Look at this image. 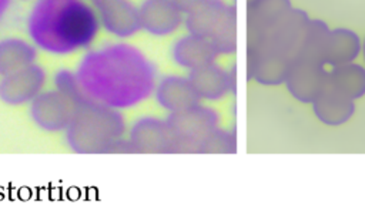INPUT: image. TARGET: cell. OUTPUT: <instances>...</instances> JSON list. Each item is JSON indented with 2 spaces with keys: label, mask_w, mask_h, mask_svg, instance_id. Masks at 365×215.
<instances>
[{
  "label": "cell",
  "mask_w": 365,
  "mask_h": 215,
  "mask_svg": "<svg viewBox=\"0 0 365 215\" xmlns=\"http://www.w3.org/2000/svg\"><path fill=\"white\" fill-rule=\"evenodd\" d=\"M141 30L155 37L170 36L184 23V13L173 0H143L138 6Z\"/></svg>",
  "instance_id": "5bb4252c"
},
{
  "label": "cell",
  "mask_w": 365,
  "mask_h": 215,
  "mask_svg": "<svg viewBox=\"0 0 365 215\" xmlns=\"http://www.w3.org/2000/svg\"><path fill=\"white\" fill-rule=\"evenodd\" d=\"M54 88H57L58 91L64 93L67 97H70L71 100H74L76 103L81 104L84 100H87L88 97L86 95V93L83 91L77 75L74 71L68 70V68H60L54 73Z\"/></svg>",
  "instance_id": "7402d4cb"
},
{
  "label": "cell",
  "mask_w": 365,
  "mask_h": 215,
  "mask_svg": "<svg viewBox=\"0 0 365 215\" xmlns=\"http://www.w3.org/2000/svg\"><path fill=\"white\" fill-rule=\"evenodd\" d=\"M218 56L220 53L211 41L192 33L177 38L171 47L173 61L188 71L217 61Z\"/></svg>",
  "instance_id": "2e32d148"
},
{
  "label": "cell",
  "mask_w": 365,
  "mask_h": 215,
  "mask_svg": "<svg viewBox=\"0 0 365 215\" xmlns=\"http://www.w3.org/2000/svg\"><path fill=\"white\" fill-rule=\"evenodd\" d=\"M328 85L355 101L365 95V67L355 61L331 67Z\"/></svg>",
  "instance_id": "ffe728a7"
},
{
  "label": "cell",
  "mask_w": 365,
  "mask_h": 215,
  "mask_svg": "<svg viewBox=\"0 0 365 215\" xmlns=\"http://www.w3.org/2000/svg\"><path fill=\"white\" fill-rule=\"evenodd\" d=\"M237 152V137L234 130L217 127L204 141L201 154H234Z\"/></svg>",
  "instance_id": "44dd1931"
},
{
  "label": "cell",
  "mask_w": 365,
  "mask_h": 215,
  "mask_svg": "<svg viewBox=\"0 0 365 215\" xmlns=\"http://www.w3.org/2000/svg\"><path fill=\"white\" fill-rule=\"evenodd\" d=\"M100 27L117 38H128L141 30L138 7L131 0H90Z\"/></svg>",
  "instance_id": "8fae6325"
},
{
  "label": "cell",
  "mask_w": 365,
  "mask_h": 215,
  "mask_svg": "<svg viewBox=\"0 0 365 215\" xmlns=\"http://www.w3.org/2000/svg\"><path fill=\"white\" fill-rule=\"evenodd\" d=\"M361 53L364 54V60H365V38L362 40V50H361Z\"/></svg>",
  "instance_id": "d4e9b609"
},
{
  "label": "cell",
  "mask_w": 365,
  "mask_h": 215,
  "mask_svg": "<svg viewBox=\"0 0 365 215\" xmlns=\"http://www.w3.org/2000/svg\"><path fill=\"white\" fill-rule=\"evenodd\" d=\"M361 50L362 40L354 30L345 27L329 28L322 51V61L327 67L352 63Z\"/></svg>",
  "instance_id": "e0dca14e"
},
{
  "label": "cell",
  "mask_w": 365,
  "mask_h": 215,
  "mask_svg": "<svg viewBox=\"0 0 365 215\" xmlns=\"http://www.w3.org/2000/svg\"><path fill=\"white\" fill-rule=\"evenodd\" d=\"M153 94L157 104L167 112L182 111L201 103L190 78L177 74L161 77L155 83Z\"/></svg>",
  "instance_id": "9a60e30c"
},
{
  "label": "cell",
  "mask_w": 365,
  "mask_h": 215,
  "mask_svg": "<svg viewBox=\"0 0 365 215\" xmlns=\"http://www.w3.org/2000/svg\"><path fill=\"white\" fill-rule=\"evenodd\" d=\"M188 33L207 38L220 54L237 50V10L224 0H204L184 16Z\"/></svg>",
  "instance_id": "277c9868"
},
{
  "label": "cell",
  "mask_w": 365,
  "mask_h": 215,
  "mask_svg": "<svg viewBox=\"0 0 365 215\" xmlns=\"http://www.w3.org/2000/svg\"><path fill=\"white\" fill-rule=\"evenodd\" d=\"M309 21L307 11L292 7L257 47L247 51H265L292 64L302 53Z\"/></svg>",
  "instance_id": "8992f818"
},
{
  "label": "cell",
  "mask_w": 365,
  "mask_h": 215,
  "mask_svg": "<svg viewBox=\"0 0 365 215\" xmlns=\"http://www.w3.org/2000/svg\"><path fill=\"white\" fill-rule=\"evenodd\" d=\"M291 9V0H257L248 4L247 48L257 47Z\"/></svg>",
  "instance_id": "7c38bea8"
},
{
  "label": "cell",
  "mask_w": 365,
  "mask_h": 215,
  "mask_svg": "<svg viewBox=\"0 0 365 215\" xmlns=\"http://www.w3.org/2000/svg\"><path fill=\"white\" fill-rule=\"evenodd\" d=\"M255 1H257V0H247V6H248V4H252V3H255Z\"/></svg>",
  "instance_id": "484cf974"
},
{
  "label": "cell",
  "mask_w": 365,
  "mask_h": 215,
  "mask_svg": "<svg viewBox=\"0 0 365 215\" xmlns=\"http://www.w3.org/2000/svg\"><path fill=\"white\" fill-rule=\"evenodd\" d=\"M187 77L201 100L215 101L235 93V65L227 70L214 61L190 70Z\"/></svg>",
  "instance_id": "4fadbf2b"
},
{
  "label": "cell",
  "mask_w": 365,
  "mask_h": 215,
  "mask_svg": "<svg viewBox=\"0 0 365 215\" xmlns=\"http://www.w3.org/2000/svg\"><path fill=\"white\" fill-rule=\"evenodd\" d=\"M125 132L121 110L87 98L77 107L64 131V141L76 154L131 152Z\"/></svg>",
  "instance_id": "3957f363"
},
{
  "label": "cell",
  "mask_w": 365,
  "mask_h": 215,
  "mask_svg": "<svg viewBox=\"0 0 365 215\" xmlns=\"http://www.w3.org/2000/svg\"><path fill=\"white\" fill-rule=\"evenodd\" d=\"M47 81L46 70L34 63L21 70L0 77V101L6 105H29L43 90Z\"/></svg>",
  "instance_id": "9c48e42d"
},
{
  "label": "cell",
  "mask_w": 365,
  "mask_h": 215,
  "mask_svg": "<svg viewBox=\"0 0 365 215\" xmlns=\"http://www.w3.org/2000/svg\"><path fill=\"white\" fill-rule=\"evenodd\" d=\"M98 30L97 13L87 0H36L27 16L31 43L56 56L88 48Z\"/></svg>",
  "instance_id": "7a4b0ae2"
},
{
  "label": "cell",
  "mask_w": 365,
  "mask_h": 215,
  "mask_svg": "<svg viewBox=\"0 0 365 215\" xmlns=\"http://www.w3.org/2000/svg\"><path fill=\"white\" fill-rule=\"evenodd\" d=\"M173 1L177 4V7H178L184 14H187L188 11L194 10L198 4H201L204 0H173Z\"/></svg>",
  "instance_id": "603a6c76"
},
{
  "label": "cell",
  "mask_w": 365,
  "mask_h": 215,
  "mask_svg": "<svg viewBox=\"0 0 365 215\" xmlns=\"http://www.w3.org/2000/svg\"><path fill=\"white\" fill-rule=\"evenodd\" d=\"M288 93L299 103H312L328 85L327 65L314 58H297L284 81Z\"/></svg>",
  "instance_id": "ba28073f"
},
{
  "label": "cell",
  "mask_w": 365,
  "mask_h": 215,
  "mask_svg": "<svg viewBox=\"0 0 365 215\" xmlns=\"http://www.w3.org/2000/svg\"><path fill=\"white\" fill-rule=\"evenodd\" d=\"M10 4H11V0H0V21L3 20L4 14L7 13Z\"/></svg>",
  "instance_id": "cb8c5ba5"
},
{
  "label": "cell",
  "mask_w": 365,
  "mask_h": 215,
  "mask_svg": "<svg viewBox=\"0 0 365 215\" xmlns=\"http://www.w3.org/2000/svg\"><path fill=\"white\" fill-rule=\"evenodd\" d=\"M80 104L57 88L43 90L30 104L33 124L46 132H64Z\"/></svg>",
  "instance_id": "52a82bcc"
},
{
  "label": "cell",
  "mask_w": 365,
  "mask_h": 215,
  "mask_svg": "<svg viewBox=\"0 0 365 215\" xmlns=\"http://www.w3.org/2000/svg\"><path fill=\"white\" fill-rule=\"evenodd\" d=\"M37 50L31 40L21 37L0 38V77L34 64Z\"/></svg>",
  "instance_id": "d6986e66"
},
{
  "label": "cell",
  "mask_w": 365,
  "mask_h": 215,
  "mask_svg": "<svg viewBox=\"0 0 365 215\" xmlns=\"http://www.w3.org/2000/svg\"><path fill=\"white\" fill-rule=\"evenodd\" d=\"M173 137V154H201L207 137L218 127V114L201 103L165 117Z\"/></svg>",
  "instance_id": "5b68a950"
},
{
  "label": "cell",
  "mask_w": 365,
  "mask_h": 215,
  "mask_svg": "<svg viewBox=\"0 0 365 215\" xmlns=\"http://www.w3.org/2000/svg\"><path fill=\"white\" fill-rule=\"evenodd\" d=\"M131 152L173 154V137L165 118L144 115L137 118L127 132Z\"/></svg>",
  "instance_id": "30bf717a"
},
{
  "label": "cell",
  "mask_w": 365,
  "mask_h": 215,
  "mask_svg": "<svg viewBox=\"0 0 365 215\" xmlns=\"http://www.w3.org/2000/svg\"><path fill=\"white\" fill-rule=\"evenodd\" d=\"M315 117L325 125L338 127L351 120L355 112L354 100L335 91L329 85L311 103Z\"/></svg>",
  "instance_id": "ac0fdd59"
},
{
  "label": "cell",
  "mask_w": 365,
  "mask_h": 215,
  "mask_svg": "<svg viewBox=\"0 0 365 215\" xmlns=\"http://www.w3.org/2000/svg\"><path fill=\"white\" fill-rule=\"evenodd\" d=\"M74 73L88 98L118 110L147 100L157 83L153 61L127 43H110L90 50Z\"/></svg>",
  "instance_id": "6da1fadb"
}]
</instances>
